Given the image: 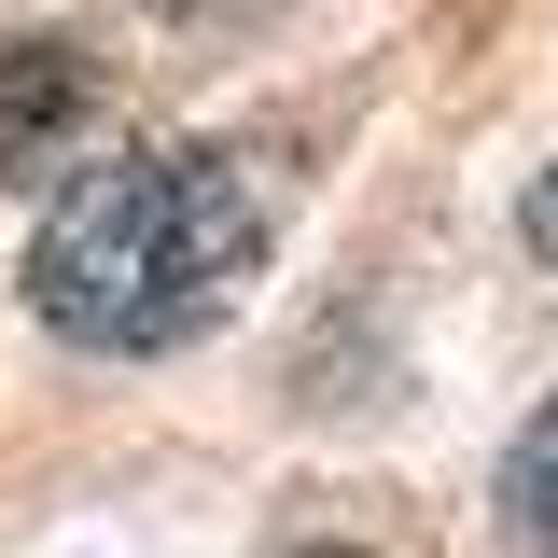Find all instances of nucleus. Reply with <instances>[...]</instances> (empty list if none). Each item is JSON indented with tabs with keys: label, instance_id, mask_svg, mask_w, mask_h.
<instances>
[{
	"label": "nucleus",
	"instance_id": "nucleus-3",
	"mask_svg": "<svg viewBox=\"0 0 558 558\" xmlns=\"http://www.w3.org/2000/svg\"><path fill=\"white\" fill-rule=\"evenodd\" d=\"M502 531L531 558H558V405L517 433V461H502Z\"/></svg>",
	"mask_w": 558,
	"mask_h": 558
},
{
	"label": "nucleus",
	"instance_id": "nucleus-4",
	"mask_svg": "<svg viewBox=\"0 0 558 558\" xmlns=\"http://www.w3.org/2000/svg\"><path fill=\"white\" fill-rule=\"evenodd\" d=\"M517 238H531V252H545V266H558V168H545V182H531V209H517Z\"/></svg>",
	"mask_w": 558,
	"mask_h": 558
},
{
	"label": "nucleus",
	"instance_id": "nucleus-5",
	"mask_svg": "<svg viewBox=\"0 0 558 558\" xmlns=\"http://www.w3.org/2000/svg\"><path fill=\"white\" fill-rule=\"evenodd\" d=\"M307 558H363V545H307Z\"/></svg>",
	"mask_w": 558,
	"mask_h": 558
},
{
	"label": "nucleus",
	"instance_id": "nucleus-2",
	"mask_svg": "<svg viewBox=\"0 0 558 558\" xmlns=\"http://www.w3.org/2000/svg\"><path fill=\"white\" fill-rule=\"evenodd\" d=\"M84 112H98V70L70 57V43H14V57H0V182L57 168Z\"/></svg>",
	"mask_w": 558,
	"mask_h": 558
},
{
	"label": "nucleus",
	"instance_id": "nucleus-1",
	"mask_svg": "<svg viewBox=\"0 0 558 558\" xmlns=\"http://www.w3.org/2000/svg\"><path fill=\"white\" fill-rule=\"evenodd\" d=\"M266 266V182L238 154H112L70 168L28 238V307L70 349H182Z\"/></svg>",
	"mask_w": 558,
	"mask_h": 558
}]
</instances>
